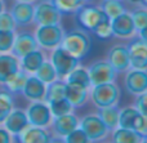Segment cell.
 <instances>
[{
	"mask_svg": "<svg viewBox=\"0 0 147 143\" xmlns=\"http://www.w3.org/2000/svg\"><path fill=\"white\" fill-rule=\"evenodd\" d=\"M61 46H63L70 54L78 59H83L90 52L92 41L86 31H84L83 28H74L69 32H65Z\"/></svg>",
	"mask_w": 147,
	"mask_h": 143,
	"instance_id": "cell-1",
	"label": "cell"
},
{
	"mask_svg": "<svg viewBox=\"0 0 147 143\" xmlns=\"http://www.w3.org/2000/svg\"><path fill=\"white\" fill-rule=\"evenodd\" d=\"M90 88L92 90L89 93V98L92 99L96 107H109V106H114L119 103L120 89L117 88L116 84H114V81L93 85Z\"/></svg>",
	"mask_w": 147,
	"mask_h": 143,
	"instance_id": "cell-2",
	"label": "cell"
},
{
	"mask_svg": "<svg viewBox=\"0 0 147 143\" xmlns=\"http://www.w3.org/2000/svg\"><path fill=\"white\" fill-rule=\"evenodd\" d=\"M65 31L59 23L56 25H41L38 26L35 31L36 43L40 48L53 50L58 45H61L62 39H63Z\"/></svg>",
	"mask_w": 147,
	"mask_h": 143,
	"instance_id": "cell-3",
	"label": "cell"
},
{
	"mask_svg": "<svg viewBox=\"0 0 147 143\" xmlns=\"http://www.w3.org/2000/svg\"><path fill=\"white\" fill-rule=\"evenodd\" d=\"M51 62L57 72V77L65 80L67 75H69L75 67L79 66L80 59H78L76 57H74L72 54H70L63 46L58 45L52 52Z\"/></svg>",
	"mask_w": 147,
	"mask_h": 143,
	"instance_id": "cell-4",
	"label": "cell"
},
{
	"mask_svg": "<svg viewBox=\"0 0 147 143\" xmlns=\"http://www.w3.org/2000/svg\"><path fill=\"white\" fill-rule=\"evenodd\" d=\"M74 14H75V19L78 25L80 26V28H83L86 32H92L101 21H103L105 18H109L101 8L85 4L81 5Z\"/></svg>",
	"mask_w": 147,
	"mask_h": 143,
	"instance_id": "cell-5",
	"label": "cell"
},
{
	"mask_svg": "<svg viewBox=\"0 0 147 143\" xmlns=\"http://www.w3.org/2000/svg\"><path fill=\"white\" fill-rule=\"evenodd\" d=\"M79 128L85 133L89 142H99L109 134V129L98 115H86L79 120Z\"/></svg>",
	"mask_w": 147,
	"mask_h": 143,
	"instance_id": "cell-6",
	"label": "cell"
},
{
	"mask_svg": "<svg viewBox=\"0 0 147 143\" xmlns=\"http://www.w3.org/2000/svg\"><path fill=\"white\" fill-rule=\"evenodd\" d=\"M26 115L30 125L41 128H48L53 119L48 103L44 101H32V103L26 110Z\"/></svg>",
	"mask_w": 147,
	"mask_h": 143,
	"instance_id": "cell-7",
	"label": "cell"
},
{
	"mask_svg": "<svg viewBox=\"0 0 147 143\" xmlns=\"http://www.w3.org/2000/svg\"><path fill=\"white\" fill-rule=\"evenodd\" d=\"M62 19V13L49 0H41L34 9V22L38 26L56 25Z\"/></svg>",
	"mask_w": 147,
	"mask_h": 143,
	"instance_id": "cell-8",
	"label": "cell"
},
{
	"mask_svg": "<svg viewBox=\"0 0 147 143\" xmlns=\"http://www.w3.org/2000/svg\"><path fill=\"white\" fill-rule=\"evenodd\" d=\"M127 48L129 53L130 68L147 70V41L141 38H133Z\"/></svg>",
	"mask_w": 147,
	"mask_h": 143,
	"instance_id": "cell-9",
	"label": "cell"
},
{
	"mask_svg": "<svg viewBox=\"0 0 147 143\" xmlns=\"http://www.w3.org/2000/svg\"><path fill=\"white\" fill-rule=\"evenodd\" d=\"M86 70H88L92 87L98 84H105V83H111L114 81L115 76H116L115 70L107 61H97L92 63Z\"/></svg>",
	"mask_w": 147,
	"mask_h": 143,
	"instance_id": "cell-10",
	"label": "cell"
},
{
	"mask_svg": "<svg viewBox=\"0 0 147 143\" xmlns=\"http://www.w3.org/2000/svg\"><path fill=\"white\" fill-rule=\"evenodd\" d=\"M107 62L111 64V67L115 70L116 74L127 72L130 68L129 53H128L127 45L117 44V45L112 46L107 54Z\"/></svg>",
	"mask_w": 147,
	"mask_h": 143,
	"instance_id": "cell-11",
	"label": "cell"
},
{
	"mask_svg": "<svg viewBox=\"0 0 147 143\" xmlns=\"http://www.w3.org/2000/svg\"><path fill=\"white\" fill-rule=\"evenodd\" d=\"M110 21H111L112 35L115 38L129 39V38H133L134 34L137 32L134 27V23H133V19H132V15L127 10Z\"/></svg>",
	"mask_w": 147,
	"mask_h": 143,
	"instance_id": "cell-12",
	"label": "cell"
},
{
	"mask_svg": "<svg viewBox=\"0 0 147 143\" xmlns=\"http://www.w3.org/2000/svg\"><path fill=\"white\" fill-rule=\"evenodd\" d=\"M124 85L127 92L133 95L147 92V70L132 68L128 71L124 79Z\"/></svg>",
	"mask_w": 147,
	"mask_h": 143,
	"instance_id": "cell-13",
	"label": "cell"
},
{
	"mask_svg": "<svg viewBox=\"0 0 147 143\" xmlns=\"http://www.w3.org/2000/svg\"><path fill=\"white\" fill-rule=\"evenodd\" d=\"M38 48H39V45L36 43L35 36L31 32H27V31H21V32L16 34L10 53L20 59L25 54L30 53V52L35 50Z\"/></svg>",
	"mask_w": 147,
	"mask_h": 143,
	"instance_id": "cell-14",
	"label": "cell"
},
{
	"mask_svg": "<svg viewBox=\"0 0 147 143\" xmlns=\"http://www.w3.org/2000/svg\"><path fill=\"white\" fill-rule=\"evenodd\" d=\"M52 132L57 138H65L69 133H71L75 128L79 126V119L71 112L62 116H56L52 119Z\"/></svg>",
	"mask_w": 147,
	"mask_h": 143,
	"instance_id": "cell-15",
	"label": "cell"
},
{
	"mask_svg": "<svg viewBox=\"0 0 147 143\" xmlns=\"http://www.w3.org/2000/svg\"><path fill=\"white\" fill-rule=\"evenodd\" d=\"M28 119L26 115V111L20 110V108H13L10 113L7 116V119L3 123V126L12 134L13 137H18L20 133L28 126Z\"/></svg>",
	"mask_w": 147,
	"mask_h": 143,
	"instance_id": "cell-16",
	"label": "cell"
},
{
	"mask_svg": "<svg viewBox=\"0 0 147 143\" xmlns=\"http://www.w3.org/2000/svg\"><path fill=\"white\" fill-rule=\"evenodd\" d=\"M34 9L35 5L31 1H17L10 9V14L16 25L22 27L34 22Z\"/></svg>",
	"mask_w": 147,
	"mask_h": 143,
	"instance_id": "cell-17",
	"label": "cell"
},
{
	"mask_svg": "<svg viewBox=\"0 0 147 143\" xmlns=\"http://www.w3.org/2000/svg\"><path fill=\"white\" fill-rule=\"evenodd\" d=\"M17 138L22 143H49L53 139L49 132L47 130V128L35 125L26 126Z\"/></svg>",
	"mask_w": 147,
	"mask_h": 143,
	"instance_id": "cell-18",
	"label": "cell"
},
{
	"mask_svg": "<svg viewBox=\"0 0 147 143\" xmlns=\"http://www.w3.org/2000/svg\"><path fill=\"white\" fill-rule=\"evenodd\" d=\"M21 68L20 59L12 53H0V85H4Z\"/></svg>",
	"mask_w": 147,
	"mask_h": 143,
	"instance_id": "cell-19",
	"label": "cell"
},
{
	"mask_svg": "<svg viewBox=\"0 0 147 143\" xmlns=\"http://www.w3.org/2000/svg\"><path fill=\"white\" fill-rule=\"evenodd\" d=\"M45 89H47L45 83H43L39 77H36L34 74H31L27 76L22 94L30 101H43L44 95H45Z\"/></svg>",
	"mask_w": 147,
	"mask_h": 143,
	"instance_id": "cell-20",
	"label": "cell"
},
{
	"mask_svg": "<svg viewBox=\"0 0 147 143\" xmlns=\"http://www.w3.org/2000/svg\"><path fill=\"white\" fill-rule=\"evenodd\" d=\"M65 98L71 103L74 108L81 107V106L85 105L89 98V89L81 87V85L66 83V85H65Z\"/></svg>",
	"mask_w": 147,
	"mask_h": 143,
	"instance_id": "cell-21",
	"label": "cell"
},
{
	"mask_svg": "<svg viewBox=\"0 0 147 143\" xmlns=\"http://www.w3.org/2000/svg\"><path fill=\"white\" fill-rule=\"evenodd\" d=\"M45 61V56L40 49H35V50L30 52V53L25 54L23 57L20 58V66L25 72L28 75L35 74L36 70L41 66V63Z\"/></svg>",
	"mask_w": 147,
	"mask_h": 143,
	"instance_id": "cell-22",
	"label": "cell"
},
{
	"mask_svg": "<svg viewBox=\"0 0 147 143\" xmlns=\"http://www.w3.org/2000/svg\"><path fill=\"white\" fill-rule=\"evenodd\" d=\"M119 113H120V110L117 107V105H114V106H109V107L98 108V113L97 115L105 123L109 132H112L114 129H116L119 126Z\"/></svg>",
	"mask_w": 147,
	"mask_h": 143,
	"instance_id": "cell-23",
	"label": "cell"
},
{
	"mask_svg": "<svg viewBox=\"0 0 147 143\" xmlns=\"http://www.w3.org/2000/svg\"><path fill=\"white\" fill-rule=\"evenodd\" d=\"M112 142L115 143H140L143 138L133 129H125L117 126L112 130Z\"/></svg>",
	"mask_w": 147,
	"mask_h": 143,
	"instance_id": "cell-24",
	"label": "cell"
},
{
	"mask_svg": "<svg viewBox=\"0 0 147 143\" xmlns=\"http://www.w3.org/2000/svg\"><path fill=\"white\" fill-rule=\"evenodd\" d=\"M27 76H28L27 72H25L22 68H20L4 84L5 89H7L9 93H12V94H21L23 90V87H25V84H26Z\"/></svg>",
	"mask_w": 147,
	"mask_h": 143,
	"instance_id": "cell-25",
	"label": "cell"
},
{
	"mask_svg": "<svg viewBox=\"0 0 147 143\" xmlns=\"http://www.w3.org/2000/svg\"><path fill=\"white\" fill-rule=\"evenodd\" d=\"M65 85L66 81L62 79H56L54 81L47 84L45 89V95H44V102L49 103L51 101H56L59 98L65 97Z\"/></svg>",
	"mask_w": 147,
	"mask_h": 143,
	"instance_id": "cell-26",
	"label": "cell"
},
{
	"mask_svg": "<svg viewBox=\"0 0 147 143\" xmlns=\"http://www.w3.org/2000/svg\"><path fill=\"white\" fill-rule=\"evenodd\" d=\"M66 83H70V84H76V85H81L84 88H90V79H89V74L88 70L84 68V67H75L71 72L66 76L65 79Z\"/></svg>",
	"mask_w": 147,
	"mask_h": 143,
	"instance_id": "cell-27",
	"label": "cell"
},
{
	"mask_svg": "<svg viewBox=\"0 0 147 143\" xmlns=\"http://www.w3.org/2000/svg\"><path fill=\"white\" fill-rule=\"evenodd\" d=\"M140 112L136 107H125L119 113V126L125 129H133Z\"/></svg>",
	"mask_w": 147,
	"mask_h": 143,
	"instance_id": "cell-28",
	"label": "cell"
},
{
	"mask_svg": "<svg viewBox=\"0 0 147 143\" xmlns=\"http://www.w3.org/2000/svg\"><path fill=\"white\" fill-rule=\"evenodd\" d=\"M13 108H14V101L12 93H9L7 89L0 90V125H3L4 120Z\"/></svg>",
	"mask_w": 147,
	"mask_h": 143,
	"instance_id": "cell-29",
	"label": "cell"
},
{
	"mask_svg": "<svg viewBox=\"0 0 147 143\" xmlns=\"http://www.w3.org/2000/svg\"><path fill=\"white\" fill-rule=\"evenodd\" d=\"M34 75H35L36 77H39V79L43 83H45V84H49V83L54 81L56 79H58V77H57V72H56V70H54L51 61H44Z\"/></svg>",
	"mask_w": 147,
	"mask_h": 143,
	"instance_id": "cell-30",
	"label": "cell"
},
{
	"mask_svg": "<svg viewBox=\"0 0 147 143\" xmlns=\"http://www.w3.org/2000/svg\"><path fill=\"white\" fill-rule=\"evenodd\" d=\"M101 9L110 19L125 12V7L121 3V0H103L101 4Z\"/></svg>",
	"mask_w": 147,
	"mask_h": 143,
	"instance_id": "cell-31",
	"label": "cell"
},
{
	"mask_svg": "<svg viewBox=\"0 0 147 143\" xmlns=\"http://www.w3.org/2000/svg\"><path fill=\"white\" fill-rule=\"evenodd\" d=\"M62 14H74L85 3L83 0H49Z\"/></svg>",
	"mask_w": 147,
	"mask_h": 143,
	"instance_id": "cell-32",
	"label": "cell"
},
{
	"mask_svg": "<svg viewBox=\"0 0 147 143\" xmlns=\"http://www.w3.org/2000/svg\"><path fill=\"white\" fill-rule=\"evenodd\" d=\"M49 108H51V112L52 116L56 117V116H62V115H66V113L72 112L74 107L71 106V103L66 99V98H59V99L56 101H51L48 103Z\"/></svg>",
	"mask_w": 147,
	"mask_h": 143,
	"instance_id": "cell-33",
	"label": "cell"
},
{
	"mask_svg": "<svg viewBox=\"0 0 147 143\" xmlns=\"http://www.w3.org/2000/svg\"><path fill=\"white\" fill-rule=\"evenodd\" d=\"M92 32L96 35V38L98 39V40H102V41H107L111 38H114V35H112V30H111V21H110V18H105L103 21H101Z\"/></svg>",
	"mask_w": 147,
	"mask_h": 143,
	"instance_id": "cell-34",
	"label": "cell"
},
{
	"mask_svg": "<svg viewBox=\"0 0 147 143\" xmlns=\"http://www.w3.org/2000/svg\"><path fill=\"white\" fill-rule=\"evenodd\" d=\"M16 31L0 30V53H9L12 50Z\"/></svg>",
	"mask_w": 147,
	"mask_h": 143,
	"instance_id": "cell-35",
	"label": "cell"
},
{
	"mask_svg": "<svg viewBox=\"0 0 147 143\" xmlns=\"http://www.w3.org/2000/svg\"><path fill=\"white\" fill-rule=\"evenodd\" d=\"M130 15H132L133 23H134L136 31L141 30L142 27H145L147 25V8L142 7V8H136L134 10L130 12Z\"/></svg>",
	"mask_w": 147,
	"mask_h": 143,
	"instance_id": "cell-36",
	"label": "cell"
},
{
	"mask_svg": "<svg viewBox=\"0 0 147 143\" xmlns=\"http://www.w3.org/2000/svg\"><path fill=\"white\" fill-rule=\"evenodd\" d=\"M62 139H63V142H66V143H88L89 142L88 137L85 136V133H84L79 126L75 128L71 133H69Z\"/></svg>",
	"mask_w": 147,
	"mask_h": 143,
	"instance_id": "cell-37",
	"label": "cell"
},
{
	"mask_svg": "<svg viewBox=\"0 0 147 143\" xmlns=\"http://www.w3.org/2000/svg\"><path fill=\"white\" fill-rule=\"evenodd\" d=\"M16 27H17V25H16L10 12L3 10V12L0 13V30L16 31Z\"/></svg>",
	"mask_w": 147,
	"mask_h": 143,
	"instance_id": "cell-38",
	"label": "cell"
},
{
	"mask_svg": "<svg viewBox=\"0 0 147 143\" xmlns=\"http://www.w3.org/2000/svg\"><path fill=\"white\" fill-rule=\"evenodd\" d=\"M133 130L137 132L143 139L147 138V116L140 113V116H138L137 121H136V124H134Z\"/></svg>",
	"mask_w": 147,
	"mask_h": 143,
	"instance_id": "cell-39",
	"label": "cell"
},
{
	"mask_svg": "<svg viewBox=\"0 0 147 143\" xmlns=\"http://www.w3.org/2000/svg\"><path fill=\"white\" fill-rule=\"evenodd\" d=\"M134 107L138 110V112L147 116V92H143L137 95V99L134 102Z\"/></svg>",
	"mask_w": 147,
	"mask_h": 143,
	"instance_id": "cell-40",
	"label": "cell"
},
{
	"mask_svg": "<svg viewBox=\"0 0 147 143\" xmlns=\"http://www.w3.org/2000/svg\"><path fill=\"white\" fill-rule=\"evenodd\" d=\"M13 141V136L4 128L0 126V143H10Z\"/></svg>",
	"mask_w": 147,
	"mask_h": 143,
	"instance_id": "cell-41",
	"label": "cell"
},
{
	"mask_svg": "<svg viewBox=\"0 0 147 143\" xmlns=\"http://www.w3.org/2000/svg\"><path fill=\"white\" fill-rule=\"evenodd\" d=\"M137 32H138V35H140V36H138V38H141V39H142V40L147 41V25L145 26V27H142V28H141V30H138Z\"/></svg>",
	"mask_w": 147,
	"mask_h": 143,
	"instance_id": "cell-42",
	"label": "cell"
},
{
	"mask_svg": "<svg viewBox=\"0 0 147 143\" xmlns=\"http://www.w3.org/2000/svg\"><path fill=\"white\" fill-rule=\"evenodd\" d=\"M4 7H5V3H4V0H0V13L4 10Z\"/></svg>",
	"mask_w": 147,
	"mask_h": 143,
	"instance_id": "cell-43",
	"label": "cell"
},
{
	"mask_svg": "<svg viewBox=\"0 0 147 143\" xmlns=\"http://www.w3.org/2000/svg\"><path fill=\"white\" fill-rule=\"evenodd\" d=\"M141 4H142L143 7H146V8H147V0H141Z\"/></svg>",
	"mask_w": 147,
	"mask_h": 143,
	"instance_id": "cell-44",
	"label": "cell"
},
{
	"mask_svg": "<svg viewBox=\"0 0 147 143\" xmlns=\"http://www.w3.org/2000/svg\"><path fill=\"white\" fill-rule=\"evenodd\" d=\"M17 1H31V3H34L35 0H17Z\"/></svg>",
	"mask_w": 147,
	"mask_h": 143,
	"instance_id": "cell-45",
	"label": "cell"
},
{
	"mask_svg": "<svg viewBox=\"0 0 147 143\" xmlns=\"http://www.w3.org/2000/svg\"><path fill=\"white\" fill-rule=\"evenodd\" d=\"M129 1H132V3H141V0H129Z\"/></svg>",
	"mask_w": 147,
	"mask_h": 143,
	"instance_id": "cell-46",
	"label": "cell"
},
{
	"mask_svg": "<svg viewBox=\"0 0 147 143\" xmlns=\"http://www.w3.org/2000/svg\"><path fill=\"white\" fill-rule=\"evenodd\" d=\"M143 142H146V143H147V138H145V139H143Z\"/></svg>",
	"mask_w": 147,
	"mask_h": 143,
	"instance_id": "cell-47",
	"label": "cell"
},
{
	"mask_svg": "<svg viewBox=\"0 0 147 143\" xmlns=\"http://www.w3.org/2000/svg\"><path fill=\"white\" fill-rule=\"evenodd\" d=\"M83 1H84V3H86V1H89V0H83Z\"/></svg>",
	"mask_w": 147,
	"mask_h": 143,
	"instance_id": "cell-48",
	"label": "cell"
}]
</instances>
